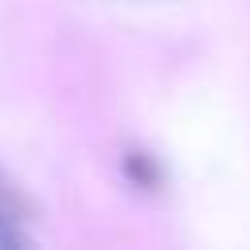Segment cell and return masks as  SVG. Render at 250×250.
I'll use <instances>...</instances> for the list:
<instances>
[{
    "instance_id": "7a4b0ae2",
    "label": "cell",
    "mask_w": 250,
    "mask_h": 250,
    "mask_svg": "<svg viewBox=\"0 0 250 250\" xmlns=\"http://www.w3.org/2000/svg\"><path fill=\"white\" fill-rule=\"evenodd\" d=\"M121 172H125V180H129L137 191H160V188H164V164H160L152 152H145V148H125Z\"/></svg>"
},
{
    "instance_id": "6da1fadb",
    "label": "cell",
    "mask_w": 250,
    "mask_h": 250,
    "mask_svg": "<svg viewBox=\"0 0 250 250\" xmlns=\"http://www.w3.org/2000/svg\"><path fill=\"white\" fill-rule=\"evenodd\" d=\"M23 195L0 180V250L31 246V230H23Z\"/></svg>"
}]
</instances>
